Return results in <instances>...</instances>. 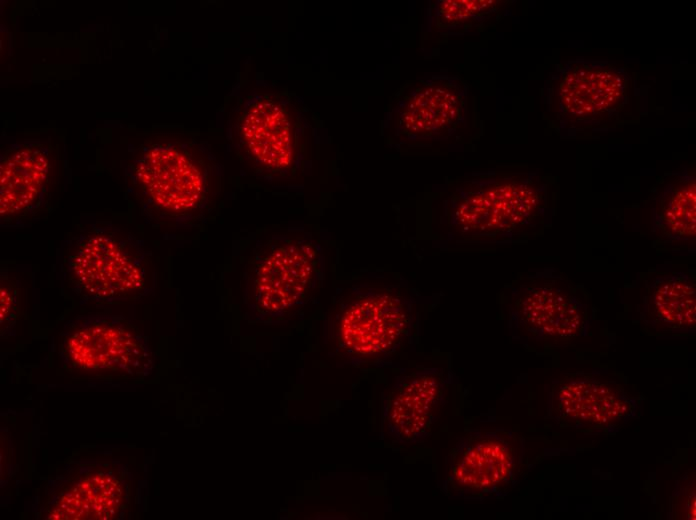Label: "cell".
Returning a JSON list of instances; mask_svg holds the SVG:
<instances>
[{
	"instance_id": "obj_1",
	"label": "cell",
	"mask_w": 696,
	"mask_h": 520,
	"mask_svg": "<svg viewBox=\"0 0 696 520\" xmlns=\"http://www.w3.org/2000/svg\"><path fill=\"white\" fill-rule=\"evenodd\" d=\"M63 284L83 302L121 303L153 285L151 253L133 234L94 226L66 240L58 252Z\"/></svg>"
},
{
	"instance_id": "obj_2",
	"label": "cell",
	"mask_w": 696,
	"mask_h": 520,
	"mask_svg": "<svg viewBox=\"0 0 696 520\" xmlns=\"http://www.w3.org/2000/svg\"><path fill=\"white\" fill-rule=\"evenodd\" d=\"M324 276L320 244L280 235L255 244L243 272L246 301L259 317H278L302 304Z\"/></svg>"
},
{
	"instance_id": "obj_3",
	"label": "cell",
	"mask_w": 696,
	"mask_h": 520,
	"mask_svg": "<svg viewBox=\"0 0 696 520\" xmlns=\"http://www.w3.org/2000/svg\"><path fill=\"white\" fill-rule=\"evenodd\" d=\"M58 355L71 374L142 379L154 367L148 339L121 315L89 313L69 320L59 335Z\"/></svg>"
},
{
	"instance_id": "obj_4",
	"label": "cell",
	"mask_w": 696,
	"mask_h": 520,
	"mask_svg": "<svg viewBox=\"0 0 696 520\" xmlns=\"http://www.w3.org/2000/svg\"><path fill=\"white\" fill-rule=\"evenodd\" d=\"M525 468L520 435L503 428L472 429L458 438L446 456L439 488L451 499L500 497L519 482Z\"/></svg>"
},
{
	"instance_id": "obj_5",
	"label": "cell",
	"mask_w": 696,
	"mask_h": 520,
	"mask_svg": "<svg viewBox=\"0 0 696 520\" xmlns=\"http://www.w3.org/2000/svg\"><path fill=\"white\" fill-rule=\"evenodd\" d=\"M129 175L152 219L193 221L208 199V165L179 146L145 148L130 165Z\"/></svg>"
},
{
	"instance_id": "obj_6",
	"label": "cell",
	"mask_w": 696,
	"mask_h": 520,
	"mask_svg": "<svg viewBox=\"0 0 696 520\" xmlns=\"http://www.w3.org/2000/svg\"><path fill=\"white\" fill-rule=\"evenodd\" d=\"M132 477L116 460H78L45 483L37 517L49 520L123 519L129 510Z\"/></svg>"
},
{
	"instance_id": "obj_7",
	"label": "cell",
	"mask_w": 696,
	"mask_h": 520,
	"mask_svg": "<svg viewBox=\"0 0 696 520\" xmlns=\"http://www.w3.org/2000/svg\"><path fill=\"white\" fill-rule=\"evenodd\" d=\"M546 204L545 191L521 176L485 180L454 204L452 222L468 237H510L530 228Z\"/></svg>"
},
{
	"instance_id": "obj_8",
	"label": "cell",
	"mask_w": 696,
	"mask_h": 520,
	"mask_svg": "<svg viewBox=\"0 0 696 520\" xmlns=\"http://www.w3.org/2000/svg\"><path fill=\"white\" fill-rule=\"evenodd\" d=\"M409 301L388 288L361 285L338 315L340 348L360 358L390 355L406 340L413 324Z\"/></svg>"
},
{
	"instance_id": "obj_9",
	"label": "cell",
	"mask_w": 696,
	"mask_h": 520,
	"mask_svg": "<svg viewBox=\"0 0 696 520\" xmlns=\"http://www.w3.org/2000/svg\"><path fill=\"white\" fill-rule=\"evenodd\" d=\"M588 309L577 285L552 269L544 270L520 285L510 308V326L533 339H569L586 331Z\"/></svg>"
},
{
	"instance_id": "obj_10",
	"label": "cell",
	"mask_w": 696,
	"mask_h": 520,
	"mask_svg": "<svg viewBox=\"0 0 696 520\" xmlns=\"http://www.w3.org/2000/svg\"><path fill=\"white\" fill-rule=\"evenodd\" d=\"M636 397L621 383L598 374L576 373L553 385L549 397L551 417L584 428H606L632 418Z\"/></svg>"
},
{
	"instance_id": "obj_11",
	"label": "cell",
	"mask_w": 696,
	"mask_h": 520,
	"mask_svg": "<svg viewBox=\"0 0 696 520\" xmlns=\"http://www.w3.org/2000/svg\"><path fill=\"white\" fill-rule=\"evenodd\" d=\"M444 386L442 372L437 368L398 377L384 410L389 434L402 443L425 438L443 404Z\"/></svg>"
},
{
	"instance_id": "obj_12",
	"label": "cell",
	"mask_w": 696,
	"mask_h": 520,
	"mask_svg": "<svg viewBox=\"0 0 696 520\" xmlns=\"http://www.w3.org/2000/svg\"><path fill=\"white\" fill-rule=\"evenodd\" d=\"M626 91V78L604 64L573 63L556 81V104L572 120L602 116L619 106Z\"/></svg>"
},
{
	"instance_id": "obj_13",
	"label": "cell",
	"mask_w": 696,
	"mask_h": 520,
	"mask_svg": "<svg viewBox=\"0 0 696 520\" xmlns=\"http://www.w3.org/2000/svg\"><path fill=\"white\" fill-rule=\"evenodd\" d=\"M47 151L25 145L8 153L0 166V216L5 225L28 219L41 205L51 180Z\"/></svg>"
},
{
	"instance_id": "obj_14",
	"label": "cell",
	"mask_w": 696,
	"mask_h": 520,
	"mask_svg": "<svg viewBox=\"0 0 696 520\" xmlns=\"http://www.w3.org/2000/svg\"><path fill=\"white\" fill-rule=\"evenodd\" d=\"M241 137L258 166L273 172L291 167L294 160L291 124L278 103L262 99L250 106L241 123Z\"/></svg>"
},
{
	"instance_id": "obj_15",
	"label": "cell",
	"mask_w": 696,
	"mask_h": 520,
	"mask_svg": "<svg viewBox=\"0 0 696 520\" xmlns=\"http://www.w3.org/2000/svg\"><path fill=\"white\" fill-rule=\"evenodd\" d=\"M695 282L684 273L657 277L646 300V316L653 324L672 331H694L696 324Z\"/></svg>"
},
{
	"instance_id": "obj_16",
	"label": "cell",
	"mask_w": 696,
	"mask_h": 520,
	"mask_svg": "<svg viewBox=\"0 0 696 520\" xmlns=\"http://www.w3.org/2000/svg\"><path fill=\"white\" fill-rule=\"evenodd\" d=\"M458 92L447 84H430L406 100L401 123L410 134L432 135L449 128L460 116Z\"/></svg>"
},
{
	"instance_id": "obj_17",
	"label": "cell",
	"mask_w": 696,
	"mask_h": 520,
	"mask_svg": "<svg viewBox=\"0 0 696 520\" xmlns=\"http://www.w3.org/2000/svg\"><path fill=\"white\" fill-rule=\"evenodd\" d=\"M696 183L694 177L674 180L660 200L656 229L676 241H692L696 231Z\"/></svg>"
},
{
	"instance_id": "obj_18",
	"label": "cell",
	"mask_w": 696,
	"mask_h": 520,
	"mask_svg": "<svg viewBox=\"0 0 696 520\" xmlns=\"http://www.w3.org/2000/svg\"><path fill=\"white\" fill-rule=\"evenodd\" d=\"M1 308H0V333L5 339L12 335L16 325L19 310V288L17 282L9 277L7 270L1 269Z\"/></svg>"
},
{
	"instance_id": "obj_19",
	"label": "cell",
	"mask_w": 696,
	"mask_h": 520,
	"mask_svg": "<svg viewBox=\"0 0 696 520\" xmlns=\"http://www.w3.org/2000/svg\"><path fill=\"white\" fill-rule=\"evenodd\" d=\"M495 3L491 0L443 1L439 5L438 20L446 25L457 24L489 10Z\"/></svg>"
},
{
	"instance_id": "obj_20",
	"label": "cell",
	"mask_w": 696,
	"mask_h": 520,
	"mask_svg": "<svg viewBox=\"0 0 696 520\" xmlns=\"http://www.w3.org/2000/svg\"><path fill=\"white\" fill-rule=\"evenodd\" d=\"M671 516L675 519L695 520V477H683L678 485L671 505Z\"/></svg>"
}]
</instances>
